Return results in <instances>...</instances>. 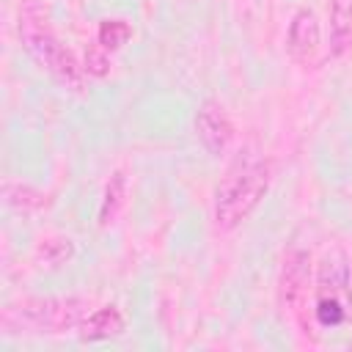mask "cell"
<instances>
[{
	"label": "cell",
	"mask_w": 352,
	"mask_h": 352,
	"mask_svg": "<svg viewBox=\"0 0 352 352\" xmlns=\"http://www.w3.org/2000/svg\"><path fill=\"white\" fill-rule=\"evenodd\" d=\"M297 319L314 341L330 333H346L352 341V258L341 248L324 253L319 261L316 280Z\"/></svg>",
	"instance_id": "cell-1"
},
{
	"label": "cell",
	"mask_w": 352,
	"mask_h": 352,
	"mask_svg": "<svg viewBox=\"0 0 352 352\" xmlns=\"http://www.w3.org/2000/svg\"><path fill=\"white\" fill-rule=\"evenodd\" d=\"M272 182V160L256 151H242L226 168L214 187L212 217L220 231H234L242 226L253 209L264 201Z\"/></svg>",
	"instance_id": "cell-2"
},
{
	"label": "cell",
	"mask_w": 352,
	"mask_h": 352,
	"mask_svg": "<svg viewBox=\"0 0 352 352\" xmlns=\"http://www.w3.org/2000/svg\"><path fill=\"white\" fill-rule=\"evenodd\" d=\"M16 30H19V41H22L25 52L38 66H44L60 88H66L72 94L85 91V69L74 58V52L66 44H60V38L52 33L47 8H41V3L28 0L19 8Z\"/></svg>",
	"instance_id": "cell-3"
},
{
	"label": "cell",
	"mask_w": 352,
	"mask_h": 352,
	"mask_svg": "<svg viewBox=\"0 0 352 352\" xmlns=\"http://www.w3.org/2000/svg\"><path fill=\"white\" fill-rule=\"evenodd\" d=\"M91 302L82 297H28L3 308L0 324L6 333L58 336L77 330L91 314Z\"/></svg>",
	"instance_id": "cell-4"
},
{
	"label": "cell",
	"mask_w": 352,
	"mask_h": 352,
	"mask_svg": "<svg viewBox=\"0 0 352 352\" xmlns=\"http://www.w3.org/2000/svg\"><path fill=\"white\" fill-rule=\"evenodd\" d=\"M311 253L302 248H289L278 272V302L283 311L300 314L311 294Z\"/></svg>",
	"instance_id": "cell-5"
},
{
	"label": "cell",
	"mask_w": 352,
	"mask_h": 352,
	"mask_svg": "<svg viewBox=\"0 0 352 352\" xmlns=\"http://www.w3.org/2000/svg\"><path fill=\"white\" fill-rule=\"evenodd\" d=\"M195 135L209 157H223L234 140V124L217 99H204L195 110Z\"/></svg>",
	"instance_id": "cell-6"
},
{
	"label": "cell",
	"mask_w": 352,
	"mask_h": 352,
	"mask_svg": "<svg viewBox=\"0 0 352 352\" xmlns=\"http://www.w3.org/2000/svg\"><path fill=\"white\" fill-rule=\"evenodd\" d=\"M319 19L311 8H297L286 30V52L294 63L311 66L319 55Z\"/></svg>",
	"instance_id": "cell-7"
},
{
	"label": "cell",
	"mask_w": 352,
	"mask_h": 352,
	"mask_svg": "<svg viewBox=\"0 0 352 352\" xmlns=\"http://www.w3.org/2000/svg\"><path fill=\"white\" fill-rule=\"evenodd\" d=\"M126 330V319L121 314L118 305H99L94 308L82 324L77 327L80 341H107V338H118Z\"/></svg>",
	"instance_id": "cell-8"
},
{
	"label": "cell",
	"mask_w": 352,
	"mask_h": 352,
	"mask_svg": "<svg viewBox=\"0 0 352 352\" xmlns=\"http://www.w3.org/2000/svg\"><path fill=\"white\" fill-rule=\"evenodd\" d=\"M352 52V0H330V58Z\"/></svg>",
	"instance_id": "cell-9"
},
{
	"label": "cell",
	"mask_w": 352,
	"mask_h": 352,
	"mask_svg": "<svg viewBox=\"0 0 352 352\" xmlns=\"http://www.w3.org/2000/svg\"><path fill=\"white\" fill-rule=\"evenodd\" d=\"M126 190H129V182H126V173L124 170H113L107 184H104V192H102V204H99V226L107 228L118 220V214L124 212L126 206Z\"/></svg>",
	"instance_id": "cell-10"
},
{
	"label": "cell",
	"mask_w": 352,
	"mask_h": 352,
	"mask_svg": "<svg viewBox=\"0 0 352 352\" xmlns=\"http://www.w3.org/2000/svg\"><path fill=\"white\" fill-rule=\"evenodd\" d=\"M3 198L11 209H19V212H38L50 204V195H44L41 190L25 182H3Z\"/></svg>",
	"instance_id": "cell-11"
},
{
	"label": "cell",
	"mask_w": 352,
	"mask_h": 352,
	"mask_svg": "<svg viewBox=\"0 0 352 352\" xmlns=\"http://www.w3.org/2000/svg\"><path fill=\"white\" fill-rule=\"evenodd\" d=\"M74 256V242L69 236H47L38 242L36 248V258L41 261V267L47 270H58L63 267L66 261H72Z\"/></svg>",
	"instance_id": "cell-12"
},
{
	"label": "cell",
	"mask_w": 352,
	"mask_h": 352,
	"mask_svg": "<svg viewBox=\"0 0 352 352\" xmlns=\"http://www.w3.org/2000/svg\"><path fill=\"white\" fill-rule=\"evenodd\" d=\"M129 38H132L129 22H124V19H104V22H99L96 41H99L107 52H118Z\"/></svg>",
	"instance_id": "cell-13"
},
{
	"label": "cell",
	"mask_w": 352,
	"mask_h": 352,
	"mask_svg": "<svg viewBox=\"0 0 352 352\" xmlns=\"http://www.w3.org/2000/svg\"><path fill=\"white\" fill-rule=\"evenodd\" d=\"M82 69L88 77H107L110 74V52L96 41V44H88L85 47V55H82Z\"/></svg>",
	"instance_id": "cell-14"
}]
</instances>
